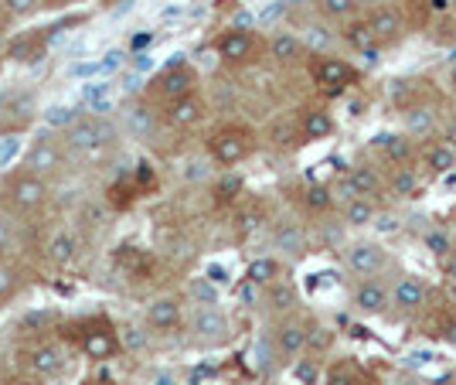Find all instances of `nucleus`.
Returning <instances> with one entry per match:
<instances>
[{"label": "nucleus", "instance_id": "3", "mask_svg": "<svg viewBox=\"0 0 456 385\" xmlns=\"http://www.w3.org/2000/svg\"><path fill=\"white\" fill-rule=\"evenodd\" d=\"M252 147H256V134H252L248 127H239V123L218 127V130L208 136V151L222 168L242 164V160L252 154Z\"/></svg>", "mask_w": 456, "mask_h": 385}, {"label": "nucleus", "instance_id": "41", "mask_svg": "<svg viewBox=\"0 0 456 385\" xmlns=\"http://www.w3.org/2000/svg\"><path fill=\"white\" fill-rule=\"evenodd\" d=\"M18 287V270L7 263V259H0V300L7 297V293H14Z\"/></svg>", "mask_w": 456, "mask_h": 385}, {"label": "nucleus", "instance_id": "25", "mask_svg": "<svg viewBox=\"0 0 456 385\" xmlns=\"http://www.w3.org/2000/svg\"><path fill=\"white\" fill-rule=\"evenodd\" d=\"M147 324L153 331H174L181 324V300L177 297H157L147 307Z\"/></svg>", "mask_w": 456, "mask_h": 385}, {"label": "nucleus", "instance_id": "31", "mask_svg": "<svg viewBox=\"0 0 456 385\" xmlns=\"http://www.w3.org/2000/svg\"><path fill=\"white\" fill-rule=\"evenodd\" d=\"M334 205H338V198L327 184H306L304 188V209L310 215H327Z\"/></svg>", "mask_w": 456, "mask_h": 385}, {"label": "nucleus", "instance_id": "34", "mask_svg": "<svg viewBox=\"0 0 456 385\" xmlns=\"http://www.w3.org/2000/svg\"><path fill=\"white\" fill-rule=\"evenodd\" d=\"M256 365H259V372H273L276 368V362H280V355H276V345H273V338L269 334H263L259 341H256Z\"/></svg>", "mask_w": 456, "mask_h": 385}, {"label": "nucleus", "instance_id": "32", "mask_svg": "<svg viewBox=\"0 0 456 385\" xmlns=\"http://www.w3.org/2000/svg\"><path fill=\"white\" fill-rule=\"evenodd\" d=\"M48 259H52L55 266L72 263V259H76V235H72V232H58L55 239L48 242Z\"/></svg>", "mask_w": 456, "mask_h": 385}, {"label": "nucleus", "instance_id": "53", "mask_svg": "<svg viewBox=\"0 0 456 385\" xmlns=\"http://www.w3.org/2000/svg\"><path fill=\"white\" fill-rule=\"evenodd\" d=\"M82 385H99V382H93V379H89V382H82Z\"/></svg>", "mask_w": 456, "mask_h": 385}, {"label": "nucleus", "instance_id": "2", "mask_svg": "<svg viewBox=\"0 0 456 385\" xmlns=\"http://www.w3.org/2000/svg\"><path fill=\"white\" fill-rule=\"evenodd\" d=\"M362 24H364V31H368V38H371V48H375V52L399 48L402 41L409 38V31H412L405 11L395 7V4H375V7H368Z\"/></svg>", "mask_w": 456, "mask_h": 385}, {"label": "nucleus", "instance_id": "22", "mask_svg": "<svg viewBox=\"0 0 456 385\" xmlns=\"http://www.w3.org/2000/svg\"><path fill=\"white\" fill-rule=\"evenodd\" d=\"M201 116H205V99L191 93V96L171 102L164 119H167V127H174V130H188V127H198V123H201Z\"/></svg>", "mask_w": 456, "mask_h": 385}, {"label": "nucleus", "instance_id": "15", "mask_svg": "<svg viewBox=\"0 0 456 385\" xmlns=\"http://www.w3.org/2000/svg\"><path fill=\"white\" fill-rule=\"evenodd\" d=\"M157 93L167 99V106L194 93V72L184 69V55H174V61L164 69V76L157 78Z\"/></svg>", "mask_w": 456, "mask_h": 385}, {"label": "nucleus", "instance_id": "24", "mask_svg": "<svg viewBox=\"0 0 456 385\" xmlns=\"http://www.w3.org/2000/svg\"><path fill=\"white\" fill-rule=\"evenodd\" d=\"M379 201H371V198H351L347 205H341V218L347 229H368L379 222Z\"/></svg>", "mask_w": 456, "mask_h": 385}, {"label": "nucleus", "instance_id": "21", "mask_svg": "<svg viewBox=\"0 0 456 385\" xmlns=\"http://www.w3.org/2000/svg\"><path fill=\"white\" fill-rule=\"evenodd\" d=\"M116 348H119V338H116L106 324H95V328L89 324V328L82 331V351H86L93 362H106V358H113Z\"/></svg>", "mask_w": 456, "mask_h": 385}, {"label": "nucleus", "instance_id": "13", "mask_svg": "<svg viewBox=\"0 0 456 385\" xmlns=\"http://www.w3.org/2000/svg\"><path fill=\"white\" fill-rule=\"evenodd\" d=\"M371 151H379L385 168H402V164L416 168L419 160V143L405 134H379L371 140Z\"/></svg>", "mask_w": 456, "mask_h": 385}, {"label": "nucleus", "instance_id": "16", "mask_svg": "<svg viewBox=\"0 0 456 385\" xmlns=\"http://www.w3.org/2000/svg\"><path fill=\"white\" fill-rule=\"evenodd\" d=\"M347 177H351V184H354L358 198H371V201H379V198H385V194H388L385 168H379V164L358 160V164H351V168H347Z\"/></svg>", "mask_w": 456, "mask_h": 385}, {"label": "nucleus", "instance_id": "45", "mask_svg": "<svg viewBox=\"0 0 456 385\" xmlns=\"http://www.w3.org/2000/svg\"><path fill=\"white\" fill-rule=\"evenodd\" d=\"M439 270H443V280H446V283H456V242H453V250L439 259Z\"/></svg>", "mask_w": 456, "mask_h": 385}, {"label": "nucleus", "instance_id": "42", "mask_svg": "<svg viewBox=\"0 0 456 385\" xmlns=\"http://www.w3.org/2000/svg\"><path fill=\"white\" fill-rule=\"evenodd\" d=\"M239 192H242V177H239V174H232V177H222V181H218V188H215L218 201H232V198H235Z\"/></svg>", "mask_w": 456, "mask_h": 385}, {"label": "nucleus", "instance_id": "12", "mask_svg": "<svg viewBox=\"0 0 456 385\" xmlns=\"http://www.w3.org/2000/svg\"><path fill=\"white\" fill-rule=\"evenodd\" d=\"M416 168L422 177H446L450 171H456V147L446 143L443 136L429 140V143H419Z\"/></svg>", "mask_w": 456, "mask_h": 385}, {"label": "nucleus", "instance_id": "52", "mask_svg": "<svg viewBox=\"0 0 456 385\" xmlns=\"http://www.w3.org/2000/svg\"><path fill=\"white\" fill-rule=\"evenodd\" d=\"M4 52H7V41L0 38V55H4Z\"/></svg>", "mask_w": 456, "mask_h": 385}, {"label": "nucleus", "instance_id": "5", "mask_svg": "<svg viewBox=\"0 0 456 385\" xmlns=\"http://www.w3.org/2000/svg\"><path fill=\"white\" fill-rule=\"evenodd\" d=\"M116 136L119 134H116V127L106 116H82L76 127L65 130V147L78 151V154H95V151L110 147Z\"/></svg>", "mask_w": 456, "mask_h": 385}, {"label": "nucleus", "instance_id": "19", "mask_svg": "<svg viewBox=\"0 0 456 385\" xmlns=\"http://www.w3.org/2000/svg\"><path fill=\"white\" fill-rule=\"evenodd\" d=\"M24 168H28V171H35V174H41V177L55 174L58 168H61V147H58L55 140H35V143L28 147Z\"/></svg>", "mask_w": 456, "mask_h": 385}, {"label": "nucleus", "instance_id": "29", "mask_svg": "<svg viewBox=\"0 0 456 385\" xmlns=\"http://www.w3.org/2000/svg\"><path fill=\"white\" fill-rule=\"evenodd\" d=\"M246 276H248V283H252V287H269V283L283 280V276H280V263H276L273 256H259V259H252Z\"/></svg>", "mask_w": 456, "mask_h": 385}, {"label": "nucleus", "instance_id": "4", "mask_svg": "<svg viewBox=\"0 0 456 385\" xmlns=\"http://www.w3.org/2000/svg\"><path fill=\"white\" fill-rule=\"evenodd\" d=\"M429 304V283L416 273H402L392 280V321H412Z\"/></svg>", "mask_w": 456, "mask_h": 385}, {"label": "nucleus", "instance_id": "54", "mask_svg": "<svg viewBox=\"0 0 456 385\" xmlns=\"http://www.w3.org/2000/svg\"><path fill=\"white\" fill-rule=\"evenodd\" d=\"M52 4H65V0H52Z\"/></svg>", "mask_w": 456, "mask_h": 385}, {"label": "nucleus", "instance_id": "20", "mask_svg": "<svg viewBox=\"0 0 456 385\" xmlns=\"http://www.w3.org/2000/svg\"><path fill=\"white\" fill-rule=\"evenodd\" d=\"M385 181H388V194L399 198V201L419 198V188H422V174H419V168H409V164L385 168Z\"/></svg>", "mask_w": 456, "mask_h": 385}, {"label": "nucleus", "instance_id": "6", "mask_svg": "<svg viewBox=\"0 0 456 385\" xmlns=\"http://www.w3.org/2000/svg\"><path fill=\"white\" fill-rule=\"evenodd\" d=\"M310 78L327 89V93H341L347 86H354L358 82V69L341 55H330V52H317V55H310Z\"/></svg>", "mask_w": 456, "mask_h": 385}, {"label": "nucleus", "instance_id": "28", "mask_svg": "<svg viewBox=\"0 0 456 385\" xmlns=\"http://www.w3.org/2000/svg\"><path fill=\"white\" fill-rule=\"evenodd\" d=\"M300 130H304L306 140H327V136L334 134V116L327 113V110H306Z\"/></svg>", "mask_w": 456, "mask_h": 385}, {"label": "nucleus", "instance_id": "9", "mask_svg": "<svg viewBox=\"0 0 456 385\" xmlns=\"http://www.w3.org/2000/svg\"><path fill=\"white\" fill-rule=\"evenodd\" d=\"M443 113L433 102H419L412 110L402 113V134L412 136L416 143H429V140H439L443 136Z\"/></svg>", "mask_w": 456, "mask_h": 385}, {"label": "nucleus", "instance_id": "26", "mask_svg": "<svg viewBox=\"0 0 456 385\" xmlns=\"http://www.w3.org/2000/svg\"><path fill=\"white\" fill-rule=\"evenodd\" d=\"M388 102H392V110H412L419 102H426V93H422V86H419V78H395L392 86H388Z\"/></svg>", "mask_w": 456, "mask_h": 385}, {"label": "nucleus", "instance_id": "46", "mask_svg": "<svg viewBox=\"0 0 456 385\" xmlns=\"http://www.w3.org/2000/svg\"><path fill=\"white\" fill-rule=\"evenodd\" d=\"M11 239H14V232H11V222L0 215V252L11 250Z\"/></svg>", "mask_w": 456, "mask_h": 385}, {"label": "nucleus", "instance_id": "23", "mask_svg": "<svg viewBox=\"0 0 456 385\" xmlns=\"http://www.w3.org/2000/svg\"><path fill=\"white\" fill-rule=\"evenodd\" d=\"M304 55H306V41L300 35H293V31H276L269 38V58L280 61V65H293V61H300Z\"/></svg>", "mask_w": 456, "mask_h": 385}, {"label": "nucleus", "instance_id": "14", "mask_svg": "<svg viewBox=\"0 0 456 385\" xmlns=\"http://www.w3.org/2000/svg\"><path fill=\"white\" fill-rule=\"evenodd\" d=\"M256 48H259V41H256V35L246 31V28H228L225 35L215 41V52H218V58L228 61V65L248 61V58L256 55Z\"/></svg>", "mask_w": 456, "mask_h": 385}, {"label": "nucleus", "instance_id": "44", "mask_svg": "<svg viewBox=\"0 0 456 385\" xmlns=\"http://www.w3.org/2000/svg\"><path fill=\"white\" fill-rule=\"evenodd\" d=\"M439 86H443L446 96H456V61H446L439 69Z\"/></svg>", "mask_w": 456, "mask_h": 385}, {"label": "nucleus", "instance_id": "30", "mask_svg": "<svg viewBox=\"0 0 456 385\" xmlns=\"http://www.w3.org/2000/svg\"><path fill=\"white\" fill-rule=\"evenodd\" d=\"M263 300L269 304V310H276V314H289L293 304H297V290H293V283H286V280H276V283H269L266 287Z\"/></svg>", "mask_w": 456, "mask_h": 385}, {"label": "nucleus", "instance_id": "35", "mask_svg": "<svg viewBox=\"0 0 456 385\" xmlns=\"http://www.w3.org/2000/svg\"><path fill=\"white\" fill-rule=\"evenodd\" d=\"M78 119H82V116H78L72 106H52V110L45 113V123H48V127H55V130H61V134H65L69 127H76Z\"/></svg>", "mask_w": 456, "mask_h": 385}, {"label": "nucleus", "instance_id": "48", "mask_svg": "<svg viewBox=\"0 0 456 385\" xmlns=\"http://www.w3.org/2000/svg\"><path fill=\"white\" fill-rule=\"evenodd\" d=\"M99 65H102V72H110V69H119V65H123V55H119V52H110V55L102 58Z\"/></svg>", "mask_w": 456, "mask_h": 385}, {"label": "nucleus", "instance_id": "37", "mask_svg": "<svg viewBox=\"0 0 456 385\" xmlns=\"http://www.w3.org/2000/svg\"><path fill=\"white\" fill-rule=\"evenodd\" d=\"M422 242H426V250L433 252V256H436V259H443V256H446V252L453 250V239H450V235H446V232H439V229L426 232V235H422Z\"/></svg>", "mask_w": 456, "mask_h": 385}, {"label": "nucleus", "instance_id": "36", "mask_svg": "<svg viewBox=\"0 0 456 385\" xmlns=\"http://www.w3.org/2000/svg\"><path fill=\"white\" fill-rule=\"evenodd\" d=\"M327 385H362L358 368L351 365V362H338V365H330V372H327Z\"/></svg>", "mask_w": 456, "mask_h": 385}, {"label": "nucleus", "instance_id": "10", "mask_svg": "<svg viewBox=\"0 0 456 385\" xmlns=\"http://www.w3.org/2000/svg\"><path fill=\"white\" fill-rule=\"evenodd\" d=\"M191 334L194 341L205 348H218L232 338V321L225 317V310L218 307H198L191 314Z\"/></svg>", "mask_w": 456, "mask_h": 385}, {"label": "nucleus", "instance_id": "33", "mask_svg": "<svg viewBox=\"0 0 456 385\" xmlns=\"http://www.w3.org/2000/svg\"><path fill=\"white\" fill-rule=\"evenodd\" d=\"M7 55L14 58V61H35L41 55V45H38V35H20L7 45Z\"/></svg>", "mask_w": 456, "mask_h": 385}, {"label": "nucleus", "instance_id": "27", "mask_svg": "<svg viewBox=\"0 0 456 385\" xmlns=\"http://www.w3.org/2000/svg\"><path fill=\"white\" fill-rule=\"evenodd\" d=\"M317 4V14L330 24H347L362 14V0H314Z\"/></svg>", "mask_w": 456, "mask_h": 385}, {"label": "nucleus", "instance_id": "7", "mask_svg": "<svg viewBox=\"0 0 456 385\" xmlns=\"http://www.w3.org/2000/svg\"><path fill=\"white\" fill-rule=\"evenodd\" d=\"M45 198H48V184H45V177L35 171H18L11 181H7V205L14 209L18 215H31L38 212L41 205H45Z\"/></svg>", "mask_w": 456, "mask_h": 385}, {"label": "nucleus", "instance_id": "8", "mask_svg": "<svg viewBox=\"0 0 456 385\" xmlns=\"http://www.w3.org/2000/svg\"><path fill=\"white\" fill-rule=\"evenodd\" d=\"M351 307L362 317H388L392 314V283L388 280H358L351 290Z\"/></svg>", "mask_w": 456, "mask_h": 385}, {"label": "nucleus", "instance_id": "11", "mask_svg": "<svg viewBox=\"0 0 456 385\" xmlns=\"http://www.w3.org/2000/svg\"><path fill=\"white\" fill-rule=\"evenodd\" d=\"M269 338H273V345H276L280 362H293V358H300V355L306 351L310 324H304V321H300V317H293V314H283V317H280V324L269 331Z\"/></svg>", "mask_w": 456, "mask_h": 385}, {"label": "nucleus", "instance_id": "40", "mask_svg": "<svg viewBox=\"0 0 456 385\" xmlns=\"http://www.w3.org/2000/svg\"><path fill=\"white\" fill-rule=\"evenodd\" d=\"M11 18H31L38 11V0H0Z\"/></svg>", "mask_w": 456, "mask_h": 385}, {"label": "nucleus", "instance_id": "17", "mask_svg": "<svg viewBox=\"0 0 456 385\" xmlns=\"http://www.w3.org/2000/svg\"><path fill=\"white\" fill-rule=\"evenodd\" d=\"M24 368L31 375H38V379H52L65 368V351L55 341H41V345L24 351Z\"/></svg>", "mask_w": 456, "mask_h": 385}, {"label": "nucleus", "instance_id": "47", "mask_svg": "<svg viewBox=\"0 0 456 385\" xmlns=\"http://www.w3.org/2000/svg\"><path fill=\"white\" fill-rule=\"evenodd\" d=\"M388 385H426V382L419 379L416 372H395V375H392V382H388Z\"/></svg>", "mask_w": 456, "mask_h": 385}, {"label": "nucleus", "instance_id": "38", "mask_svg": "<svg viewBox=\"0 0 456 385\" xmlns=\"http://www.w3.org/2000/svg\"><path fill=\"white\" fill-rule=\"evenodd\" d=\"M119 348H130V351H140V348H147V331L134 328V324H126V328L119 331Z\"/></svg>", "mask_w": 456, "mask_h": 385}, {"label": "nucleus", "instance_id": "18", "mask_svg": "<svg viewBox=\"0 0 456 385\" xmlns=\"http://www.w3.org/2000/svg\"><path fill=\"white\" fill-rule=\"evenodd\" d=\"M273 246L286 259H304L310 252V239H306V229L300 222H280L276 232H273Z\"/></svg>", "mask_w": 456, "mask_h": 385}, {"label": "nucleus", "instance_id": "49", "mask_svg": "<svg viewBox=\"0 0 456 385\" xmlns=\"http://www.w3.org/2000/svg\"><path fill=\"white\" fill-rule=\"evenodd\" d=\"M446 307L456 310V283H446Z\"/></svg>", "mask_w": 456, "mask_h": 385}, {"label": "nucleus", "instance_id": "1", "mask_svg": "<svg viewBox=\"0 0 456 385\" xmlns=\"http://www.w3.org/2000/svg\"><path fill=\"white\" fill-rule=\"evenodd\" d=\"M344 270L358 280H388V273H395V256L385 250L379 239H351L341 246Z\"/></svg>", "mask_w": 456, "mask_h": 385}, {"label": "nucleus", "instance_id": "39", "mask_svg": "<svg viewBox=\"0 0 456 385\" xmlns=\"http://www.w3.org/2000/svg\"><path fill=\"white\" fill-rule=\"evenodd\" d=\"M191 293H194V300H201V307H215L218 304V290L211 287L208 280H194Z\"/></svg>", "mask_w": 456, "mask_h": 385}, {"label": "nucleus", "instance_id": "51", "mask_svg": "<svg viewBox=\"0 0 456 385\" xmlns=\"http://www.w3.org/2000/svg\"><path fill=\"white\" fill-rule=\"evenodd\" d=\"M151 41H153V35H140V38H136L134 45H136V48H140V45H151Z\"/></svg>", "mask_w": 456, "mask_h": 385}, {"label": "nucleus", "instance_id": "43", "mask_svg": "<svg viewBox=\"0 0 456 385\" xmlns=\"http://www.w3.org/2000/svg\"><path fill=\"white\" fill-rule=\"evenodd\" d=\"M439 338H443L450 348H456V310L446 307V317L439 321Z\"/></svg>", "mask_w": 456, "mask_h": 385}, {"label": "nucleus", "instance_id": "50", "mask_svg": "<svg viewBox=\"0 0 456 385\" xmlns=\"http://www.w3.org/2000/svg\"><path fill=\"white\" fill-rule=\"evenodd\" d=\"M140 184H147V181H153V171H151V164H140Z\"/></svg>", "mask_w": 456, "mask_h": 385}]
</instances>
